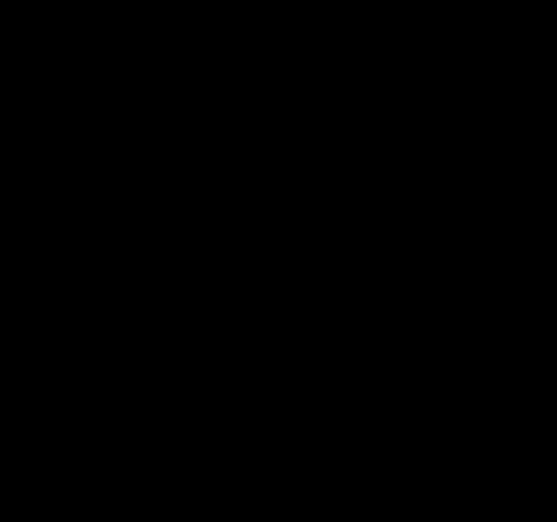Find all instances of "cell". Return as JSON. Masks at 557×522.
Returning <instances> with one entry per match:
<instances>
[]
</instances>
